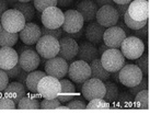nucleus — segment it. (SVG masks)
<instances>
[{"instance_id":"1","label":"nucleus","mask_w":150,"mask_h":115,"mask_svg":"<svg viewBox=\"0 0 150 115\" xmlns=\"http://www.w3.org/2000/svg\"><path fill=\"white\" fill-rule=\"evenodd\" d=\"M1 26L8 32L19 33L26 24L24 16L17 9H9L1 16Z\"/></svg>"},{"instance_id":"2","label":"nucleus","mask_w":150,"mask_h":115,"mask_svg":"<svg viewBox=\"0 0 150 115\" xmlns=\"http://www.w3.org/2000/svg\"><path fill=\"white\" fill-rule=\"evenodd\" d=\"M101 62L108 72H117L125 66V56L121 49L108 48L101 55Z\"/></svg>"},{"instance_id":"3","label":"nucleus","mask_w":150,"mask_h":115,"mask_svg":"<svg viewBox=\"0 0 150 115\" xmlns=\"http://www.w3.org/2000/svg\"><path fill=\"white\" fill-rule=\"evenodd\" d=\"M35 45H36V52L44 59H50L58 56L60 43L57 37L43 35Z\"/></svg>"},{"instance_id":"4","label":"nucleus","mask_w":150,"mask_h":115,"mask_svg":"<svg viewBox=\"0 0 150 115\" xmlns=\"http://www.w3.org/2000/svg\"><path fill=\"white\" fill-rule=\"evenodd\" d=\"M60 80L55 78L53 76L46 75L44 78L41 79V81L38 86V93L43 99H55L60 92Z\"/></svg>"},{"instance_id":"5","label":"nucleus","mask_w":150,"mask_h":115,"mask_svg":"<svg viewBox=\"0 0 150 115\" xmlns=\"http://www.w3.org/2000/svg\"><path fill=\"white\" fill-rule=\"evenodd\" d=\"M68 77L71 81L76 83H83L91 78V67L90 64L83 60H76L69 65L68 69Z\"/></svg>"},{"instance_id":"6","label":"nucleus","mask_w":150,"mask_h":115,"mask_svg":"<svg viewBox=\"0 0 150 115\" xmlns=\"http://www.w3.org/2000/svg\"><path fill=\"white\" fill-rule=\"evenodd\" d=\"M145 44L144 42L137 36H128L126 37L124 42L122 43L121 52L127 59H137L144 54Z\"/></svg>"},{"instance_id":"7","label":"nucleus","mask_w":150,"mask_h":115,"mask_svg":"<svg viewBox=\"0 0 150 115\" xmlns=\"http://www.w3.org/2000/svg\"><path fill=\"white\" fill-rule=\"evenodd\" d=\"M105 83L98 78H90L82 83L81 93L83 98L88 101H91L93 99L104 98L105 95Z\"/></svg>"},{"instance_id":"8","label":"nucleus","mask_w":150,"mask_h":115,"mask_svg":"<svg viewBox=\"0 0 150 115\" xmlns=\"http://www.w3.org/2000/svg\"><path fill=\"white\" fill-rule=\"evenodd\" d=\"M142 75V70L137 65H125L120 70V82L128 88L135 87L144 79Z\"/></svg>"},{"instance_id":"9","label":"nucleus","mask_w":150,"mask_h":115,"mask_svg":"<svg viewBox=\"0 0 150 115\" xmlns=\"http://www.w3.org/2000/svg\"><path fill=\"white\" fill-rule=\"evenodd\" d=\"M65 14L62 11V9L58 7H50L45 9L42 12L41 21L43 25L47 29H59L63 26Z\"/></svg>"},{"instance_id":"10","label":"nucleus","mask_w":150,"mask_h":115,"mask_svg":"<svg viewBox=\"0 0 150 115\" xmlns=\"http://www.w3.org/2000/svg\"><path fill=\"white\" fill-rule=\"evenodd\" d=\"M68 69H69V65H68L67 60L59 56L47 59L44 65V70H45L46 75L53 76L58 79L64 78L68 74Z\"/></svg>"},{"instance_id":"11","label":"nucleus","mask_w":150,"mask_h":115,"mask_svg":"<svg viewBox=\"0 0 150 115\" xmlns=\"http://www.w3.org/2000/svg\"><path fill=\"white\" fill-rule=\"evenodd\" d=\"M96 22L100 23L104 28H111L117 24L120 21V14L117 12V9L114 6H103L99 8L96 13Z\"/></svg>"},{"instance_id":"12","label":"nucleus","mask_w":150,"mask_h":115,"mask_svg":"<svg viewBox=\"0 0 150 115\" xmlns=\"http://www.w3.org/2000/svg\"><path fill=\"white\" fill-rule=\"evenodd\" d=\"M65 14V20L63 23V30L66 33H76L79 32L80 30L83 28V16L78 10H67Z\"/></svg>"},{"instance_id":"13","label":"nucleus","mask_w":150,"mask_h":115,"mask_svg":"<svg viewBox=\"0 0 150 115\" xmlns=\"http://www.w3.org/2000/svg\"><path fill=\"white\" fill-rule=\"evenodd\" d=\"M125 38L126 32L117 25L108 28L103 35V41L110 48H121L122 43Z\"/></svg>"},{"instance_id":"14","label":"nucleus","mask_w":150,"mask_h":115,"mask_svg":"<svg viewBox=\"0 0 150 115\" xmlns=\"http://www.w3.org/2000/svg\"><path fill=\"white\" fill-rule=\"evenodd\" d=\"M60 43V49H59L58 56L66 59L67 62L74 60L79 50V44L76 42L75 38H71L68 36H64L59 40Z\"/></svg>"},{"instance_id":"15","label":"nucleus","mask_w":150,"mask_h":115,"mask_svg":"<svg viewBox=\"0 0 150 115\" xmlns=\"http://www.w3.org/2000/svg\"><path fill=\"white\" fill-rule=\"evenodd\" d=\"M19 36L25 45H34L43 35L41 28L36 23L26 22L24 28L19 32Z\"/></svg>"},{"instance_id":"16","label":"nucleus","mask_w":150,"mask_h":115,"mask_svg":"<svg viewBox=\"0 0 150 115\" xmlns=\"http://www.w3.org/2000/svg\"><path fill=\"white\" fill-rule=\"evenodd\" d=\"M41 64L40 55L35 49H26L24 52L20 53L19 55V65L21 66L23 70H26L28 72H31L33 70H36Z\"/></svg>"},{"instance_id":"17","label":"nucleus","mask_w":150,"mask_h":115,"mask_svg":"<svg viewBox=\"0 0 150 115\" xmlns=\"http://www.w3.org/2000/svg\"><path fill=\"white\" fill-rule=\"evenodd\" d=\"M129 16L136 21H147L149 16V4L147 0H133L128 7Z\"/></svg>"},{"instance_id":"18","label":"nucleus","mask_w":150,"mask_h":115,"mask_svg":"<svg viewBox=\"0 0 150 115\" xmlns=\"http://www.w3.org/2000/svg\"><path fill=\"white\" fill-rule=\"evenodd\" d=\"M19 62V54L12 47H0V69H11Z\"/></svg>"},{"instance_id":"19","label":"nucleus","mask_w":150,"mask_h":115,"mask_svg":"<svg viewBox=\"0 0 150 115\" xmlns=\"http://www.w3.org/2000/svg\"><path fill=\"white\" fill-rule=\"evenodd\" d=\"M2 92H4V97L11 99L16 104H18L20 102V100L26 95V87L19 81L10 82Z\"/></svg>"},{"instance_id":"20","label":"nucleus","mask_w":150,"mask_h":115,"mask_svg":"<svg viewBox=\"0 0 150 115\" xmlns=\"http://www.w3.org/2000/svg\"><path fill=\"white\" fill-rule=\"evenodd\" d=\"M105 30H106V28L102 26L100 23L92 21L86 28L84 36L92 44H99L103 41V35H104Z\"/></svg>"},{"instance_id":"21","label":"nucleus","mask_w":150,"mask_h":115,"mask_svg":"<svg viewBox=\"0 0 150 115\" xmlns=\"http://www.w3.org/2000/svg\"><path fill=\"white\" fill-rule=\"evenodd\" d=\"M76 10H78L81 16H83L84 22H92L96 18L98 13V4L93 0H82L77 4Z\"/></svg>"},{"instance_id":"22","label":"nucleus","mask_w":150,"mask_h":115,"mask_svg":"<svg viewBox=\"0 0 150 115\" xmlns=\"http://www.w3.org/2000/svg\"><path fill=\"white\" fill-rule=\"evenodd\" d=\"M77 58L79 60H83V62H87L90 64L94 59L99 58L98 48L94 46V44L90 43L89 41L82 42L79 44V50H78Z\"/></svg>"},{"instance_id":"23","label":"nucleus","mask_w":150,"mask_h":115,"mask_svg":"<svg viewBox=\"0 0 150 115\" xmlns=\"http://www.w3.org/2000/svg\"><path fill=\"white\" fill-rule=\"evenodd\" d=\"M60 80V84H62V88H60V92L59 94L57 95V99L62 103H66L69 102L70 100L74 99L76 94V88L74 86V83L71 82V80H67V79H59Z\"/></svg>"},{"instance_id":"24","label":"nucleus","mask_w":150,"mask_h":115,"mask_svg":"<svg viewBox=\"0 0 150 115\" xmlns=\"http://www.w3.org/2000/svg\"><path fill=\"white\" fill-rule=\"evenodd\" d=\"M45 76V71H41V70H33V71L29 72L28 78H26V82H25L26 89L32 93H38V83L41 81V79L44 78Z\"/></svg>"},{"instance_id":"25","label":"nucleus","mask_w":150,"mask_h":115,"mask_svg":"<svg viewBox=\"0 0 150 115\" xmlns=\"http://www.w3.org/2000/svg\"><path fill=\"white\" fill-rule=\"evenodd\" d=\"M90 67H91L92 78H98L102 81H106L111 77V72H108V70L103 67L100 58H96L93 62H90Z\"/></svg>"},{"instance_id":"26","label":"nucleus","mask_w":150,"mask_h":115,"mask_svg":"<svg viewBox=\"0 0 150 115\" xmlns=\"http://www.w3.org/2000/svg\"><path fill=\"white\" fill-rule=\"evenodd\" d=\"M19 33H11L1 28L0 30V47H13L19 40Z\"/></svg>"},{"instance_id":"27","label":"nucleus","mask_w":150,"mask_h":115,"mask_svg":"<svg viewBox=\"0 0 150 115\" xmlns=\"http://www.w3.org/2000/svg\"><path fill=\"white\" fill-rule=\"evenodd\" d=\"M13 9H17L24 16L26 22H31L35 16V7L30 2H16L12 6Z\"/></svg>"},{"instance_id":"28","label":"nucleus","mask_w":150,"mask_h":115,"mask_svg":"<svg viewBox=\"0 0 150 115\" xmlns=\"http://www.w3.org/2000/svg\"><path fill=\"white\" fill-rule=\"evenodd\" d=\"M105 95H104V100L108 101V103H113L115 102L118 97H120V93H118V87L115 84V82L112 81H105Z\"/></svg>"},{"instance_id":"29","label":"nucleus","mask_w":150,"mask_h":115,"mask_svg":"<svg viewBox=\"0 0 150 115\" xmlns=\"http://www.w3.org/2000/svg\"><path fill=\"white\" fill-rule=\"evenodd\" d=\"M40 105H41V102H38V100L25 95L17 104V109L19 110H38Z\"/></svg>"},{"instance_id":"30","label":"nucleus","mask_w":150,"mask_h":115,"mask_svg":"<svg viewBox=\"0 0 150 115\" xmlns=\"http://www.w3.org/2000/svg\"><path fill=\"white\" fill-rule=\"evenodd\" d=\"M135 104L140 109H149V90H145L138 92L135 97Z\"/></svg>"},{"instance_id":"31","label":"nucleus","mask_w":150,"mask_h":115,"mask_svg":"<svg viewBox=\"0 0 150 115\" xmlns=\"http://www.w3.org/2000/svg\"><path fill=\"white\" fill-rule=\"evenodd\" d=\"M110 103L105 101L103 98L93 99L89 101V104H87V110H108Z\"/></svg>"},{"instance_id":"32","label":"nucleus","mask_w":150,"mask_h":115,"mask_svg":"<svg viewBox=\"0 0 150 115\" xmlns=\"http://www.w3.org/2000/svg\"><path fill=\"white\" fill-rule=\"evenodd\" d=\"M124 22H125L126 26L130 30H139L144 26H146L147 24V21H136L132 19L128 12H126L124 16Z\"/></svg>"},{"instance_id":"33","label":"nucleus","mask_w":150,"mask_h":115,"mask_svg":"<svg viewBox=\"0 0 150 115\" xmlns=\"http://www.w3.org/2000/svg\"><path fill=\"white\" fill-rule=\"evenodd\" d=\"M34 7L38 12H43L50 7H57V0H33Z\"/></svg>"},{"instance_id":"34","label":"nucleus","mask_w":150,"mask_h":115,"mask_svg":"<svg viewBox=\"0 0 150 115\" xmlns=\"http://www.w3.org/2000/svg\"><path fill=\"white\" fill-rule=\"evenodd\" d=\"M60 101L58 99H43V101L41 102L40 109L42 110H55L56 107H58L60 105Z\"/></svg>"},{"instance_id":"35","label":"nucleus","mask_w":150,"mask_h":115,"mask_svg":"<svg viewBox=\"0 0 150 115\" xmlns=\"http://www.w3.org/2000/svg\"><path fill=\"white\" fill-rule=\"evenodd\" d=\"M41 31H42V35H50V36H55L57 37V38H60L62 35H63V28H59V29H47L45 28L44 25H43L42 28H41Z\"/></svg>"},{"instance_id":"36","label":"nucleus","mask_w":150,"mask_h":115,"mask_svg":"<svg viewBox=\"0 0 150 115\" xmlns=\"http://www.w3.org/2000/svg\"><path fill=\"white\" fill-rule=\"evenodd\" d=\"M17 109V104L11 99L4 97L0 98V110H14Z\"/></svg>"},{"instance_id":"37","label":"nucleus","mask_w":150,"mask_h":115,"mask_svg":"<svg viewBox=\"0 0 150 115\" xmlns=\"http://www.w3.org/2000/svg\"><path fill=\"white\" fill-rule=\"evenodd\" d=\"M67 106L70 110H84L87 109V104L81 100H70L67 104Z\"/></svg>"},{"instance_id":"38","label":"nucleus","mask_w":150,"mask_h":115,"mask_svg":"<svg viewBox=\"0 0 150 115\" xmlns=\"http://www.w3.org/2000/svg\"><path fill=\"white\" fill-rule=\"evenodd\" d=\"M147 88H148V83H147V80H146V79H142V81L139 82L137 86L130 87V88H129V92H130V93H132L133 95H136L138 92H140V91L145 90V89H147Z\"/></svg>"},{"instance_id":"39","label":"nucleus","mask_w":150,"mask_h":115,"mask_svg":"<svg viewBox=\"0 0 150 115\" xmlns=\"http://www.w3.org/2000/svg\"><path fill=\"white\" fill-rule=\"evenodd\" d=\"M4 71H6V74L8 75V77L10 79H17L18 76L21 74L22 68H21V66L19 65V62H18V65H16L13 68L7 69V70H4Z\"/></svg>"},{"instance_id":"40","label":"nucleus","mask_w":150,"mask_h":115,"mask_svg":"<svg viewBox=\"0 0 150 115\" xmlns=\"http://www.w3.org/2000/svg\"><path fill=\"white\" fill-rule=\"evenodd\" d=\"M9 79L10 78L8 77V75L6 74V71L4 69H0V92H2L8 87Z\"/></svg>"},{"instance_id":"41","label":"nucleus","mask_w":150,"mask_h":115,"mask_svg":"<svg viewBox=\"0 0 150 115\" xmlns=\"http://www.w3.org/2000/svg\"><path fill=\"white\" fill-rule=\"evenodd\" d=\"M136 65L142 70V72H147V70H148V59H147L146 56L142 55L139 58H137Z\"/></svg>"},{"instance_id":"42","label":"nucleus","mask_w":150,"mask_h":115,"mask_svg":"<svg viewBox=\"0 0 150 115\" xmlns=\"http://www.w3.org/2000/svg\"><path fill=\"white\" fill-rule=\"evenodd\" d=\"M128 7L129 4H116L115 8L117 9V12L120 14V20H124V16L128 11Z\"/></svg>"},{"instance_id":"43","label":"nucleus","mask_w":150,"mask_h":115,"mask_svg":"<svg viewBox=\"0 0 150 115\" xmlns=\"http://www.w3.org/2000/svg\"><path fill=\"white\" fill-rule=\"evenodd\" d=\"M74 4V0H57L58 8H67Z\"/></svg>"},{"instance_id":"44","label":"nucleus","mask_w":150,"mask_h":115,"mask_svg":"<svg viewBox=\"0 0 150 115\" xmlns=\"http://www.w3.org/2000/svg\"><path fill=\"white\" fill-rule=\"evenodd\" d=\"M134 33H135L136 36L139 37V38L142 40V37H145L147 35V28L144 26V28H142V29H139V30H134Z\"/></svg>"},{"instance_id":"45","label":"nucleus","mask_w":150,"mask_h":115,"mask_svg":"<svg viewBox=\"0 0 150 115\" xmlns=\"http://www.w3.org/2000/svg\"><path fill=\"white\" fill-rule=\"evenodd\" d=\"M28 75H29V72L26 71V70H23L22 69L21 74L18 76L17 80L19 82H21V83H23V84H25V82H26V78H28Z\"/></svg>"},{"instance_id":"46","label":"nucleus","mask_w":150,"mask_h":115,"mask_svg":"<svg viewBox=\"0 0 150 115\" xmlns=\"http://www.w3.org/2000/svg\"><path fill=\"white\" fill-rule=\"evenodd\" d=\"M65 35H66V36H68V37H71V38H75V40H77V38H80V37L83 35V28L80 30L79 32H76V33H66Z\"/></svg>"},{"instance_id":"47","label":"nucleus","mask_w":150,"mask_h":115,"mask_svg":"<svg viewBox=\"0 0 150 115\" xmlns=\"http://www.w3.org/2000/svg\"><path fill=\"white\" fill-rule=\"evenodd\" d=\"M7 10H9V4L4 0H0V19Z\"/></svg>"},{"instance_id":"48","label":"nucleus","mask_w":150,"mask_h":115,"mask_svg":"<svg viewBox=\"0 0 150 115\" xmlns=\"http://www.w3.org/2000/svg\"><path fill=\"white\" fill-rule=\"evenodd\" d=\"M94 2H96V4H98V7H103V6H108V4H110V6H113V4H114V1L113 0H94Z\"/></svg>"},{"instance_id":"49","label":"nucleus","mask_w":150,"mask_h":115,"mask_svg":"<svg viewBox=\"0 0 150 115\" xmlns=\"http://www.w3.org/2000/svg\"><path fill=\"white\" fill-rule=\"evenodd\" d=\"M108 48H110V47H108V46L104 43V44H102V45L99 47V49H98V53H99V55H102V54L104 53L105 50H108Z\"/></svg>"},{"instance_id":"50","label":"nucleus","mask_w":150,"mask_h":115,"mask_svg":"<svg viewBox=\"0 0 150 115\" xmlns=\"http://www.w3.org/2000/svg\"><path fill=\"white\" fill-rule=\"evenodd\" d=\"M116 4H129L133 0H113Z\"/></svg>"},{"instance_id":"51","label":"nucleus","mask_w":150,"mask_h":115,"mask_svg":"<svg viewBox=\"0 0 150 115\" xmlns=\"http://www.w3.org/2000/svg\"><path fill=\"white\" fill-rule=\"evenodd\" d=\"M30 46H31V45H25V46H23V47H21L19 53H22V52H24V50H26V49H31V47H30Z\"/></svg>"},{"instance_id":"52","label":"nucleus","mask_w":150,"mask_h":115,"mask_svg":"<svg viewBox=\"0 0 150 115\" xmlns=\"http://www.w3.org/2000/svg\"><path fill=\"white\" fill-rule=\"evenodd\" d=\"M55 110H58V111H62V110H70L68 106H62V105H59L58 107H56Z\"/></svg>"},{"instance_id":"53","label":"nucleus","mask_w":150,"mask_h":115,"mask_svg":"<svg viewBox=\"0 0 150 115\" xmlns=\"http://www.w3.org/2000/svg\"><path fill=\"white\" fill-rule=\"evenodd\" d=\"M4 1L8 4H11V6H13V4H16V0H4Z\"/></svg>"},{"instance_id":"54","label":"nucleus","mask_w":150,"mask_h":115,"mask_svg":"<svg viewBox=\"0 0 150 115\" xmlns=\"http://www.w3.org/2000/svg\"><path fill=\"white\" fill-rule=\"evenodd\" d=\"M18 2H30V1H32V0H17Z\"/></svg>"},{"instance_id":"55","label":"nucleus","mask_w":150,"mask_h":115,"mask_svg":"<svg viewBox=\"0 0 150 115\" xmlns=\"http://www.w3.org/2000/svg\"><path fill=\"white\" fill-rule=\"evenodd\" d=\"M1 28H2V26H1V21H0V30H1Z\"/></svg>"},{"instance_id":"56","label":"nucleus","mask_w":150,"mask_h":115,"mask_svg":"<svg viewBox=\"0 0 150 115\" xmlns=\"http://www.w3.org/2000/svg\"><path fill=\"white\" fill-rule=\"evenodd\" d=\"M149 95H150V87H149Z\"/></svg>"}]
</instances>
